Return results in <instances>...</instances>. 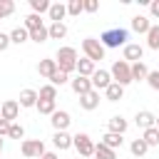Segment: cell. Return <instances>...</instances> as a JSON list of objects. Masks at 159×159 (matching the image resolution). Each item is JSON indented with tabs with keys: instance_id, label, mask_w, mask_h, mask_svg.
Segmentation results:
<instances>
[{
	"instance_id": "cell-1",
	"label": "cell",
	"mask_w": 159,
	"mask_h": 159,
	"mask_svg": "<svg viewBox=\"0 0 159 159\" xmlns=\"http://www.w3.org/2000/svg\"><path fill=\"white\" fill-rule=\"evenodd\" d=\"M77 50L75 47H60L57 50V55H55V62H57V67H60V72H65V75H70V72H77Z\"/></svg>"
},
{
	"instance_id": "cell-2",
	"label": "cell",
	"mask_w": 159,
	"mask_h": 159,
	"mask_svg": "<svg viewBox=\"0 0 159 159\" xmlns=\"http://www.w3.org/2000/svg\"><path fill=\"white\" fill-rule=\"evenodd\" d=\"M127 37H129V32L124 27H107L99 35V42L104 45V50L107 47H124L127 45Z\"/></svg>"
},
{
	"instance_id": "cell-3",
	"label": "cell",
	"mask_w": 159,
	"mask_h": 159,
	"mask_svg": "<svg viewBox=\"0 0 159 159\" xmlns=\"http://www.w3.org/2000/svg\"><path fill=\"white\" fill-rule=\"evenodd\" d=\"M109 75H112V82H117V84L127 87V84L132 82V65H129L127 60H117V62L112 65Z\"/></svg>"
},
{
	"instance_id": "cell-4",
	"label": "cell",
	"mask_w": 159,
	"mask_h": 159,
	"mask_svg": "<svg viewBox=\"0 0 159 159\" xmlns=\"http://www.w3.org/2000/svg\"><path fill=\"white\" fill-rule=\"evenodd\" d=\"M82 50H84V57L92 60V62L104 60V45L99 40H94V37H84L82 40Z\"/></svg>"
},
{
	"instance_id": "cell-5",
	"label": "cell",
	"mask_w": 159,
	"mask_h": 159,
	"mask_svg": "<svg viewBox=\"0 0 159 159\" xmlns=\"http://www.w3.org/2000/svg\"><path fill=\"white\" fill-rule=\"evenodd\" d=\"M72 147L80 152V157H94V142H92V137L89 134H84V132H77L75 137H72Z\"/></svg>"
},
{
	"instance_id": "cell-6",
	"label": "cell",
	"mask_w": 159,
	"mask_h": 159,
	"mask_svg": "<svg viewBox=\"0 0 159 159\" xmlns=\"http://www.w3.org/2000/svg\"><path fill=\"white\" fill-rule=\"evenodd\" d=\"M20 149H22V157H27V159H42V154H45L42 139H25Z\"/></svg>"
},
{
	"instance_id": "cell-7",
	"label": "cell",
	"mask_w": 159,
	"mask_h": 159,
	"mask_svg": "<svg viewBox=\"0 0 159 159\" xmlns=\"http://www.w3.org/2000/svg\"><path fill=\"white\" fill-rule=\"evenodd\" d=\"M17 114H20V102H17V99H5V102L0 104V117H2V119L15 122Z\"/></svg>"
},
{
	"instance_id": "cell-8",
	"label": "cell",
	"mask_w": 159,
	"mask_h": 159,
	"mask_svg": "<svg viewBox=\"0 0 159 159\" xmlns=\"http://www.w3.org/2000/svg\"><path fill=\"white\" fill-rule=\"evenodd\" d=\"M142 57H144V47L142 45H137V42H127L124 45V60L127 62H142Z\"/></svg>"
},
{
	"instance_id": "cell-9",
	"label": "cell",
	"mask_w": 159,
	"mask_h": 159,
	"mask_svg": "<svg viewBox=\"0 0 159 159\" xmlns=\"http://www.w3.org/2000/svg\"><path fill=\"white\" fill-rule=\"evenodd\" d=\"M92 80V87L99 92V89H107L109 84H112V75L107 72V70H94V75L89 77Z\"/></svg>"
},
{
	"instance_id": "cell-10",
	"label": "cell",
	"mask_w": 159,
	"mask_h": 159,
	"mask_svg": "<svg viewBox=\"0 0 159 159\" xmlns=\"http://www.w3.org/2000/svg\"><path fill=\"white\" fill-rule=\"evenodd\" d=\"M50 122H52V127H55V132H67V127H70V112H65V109H57L52 117H50Z\"/></svg>"
},
{
	"instance_id": "cell-11",
	"label": "cell",
	"mask_w": 159,
	"mask_h": 159,
	"mask_svg": "<svg viewBox=\"0 0 159 159\" xmlns=\"http://www.w3.org/2000/svg\"><path fill=\"white\" fill-rule=\"evenodd\" d=\"M70 84H72V89H75V92H77L80 97L94 89V87H92V80H89V77H80V75H77L75 80H70Z\"/></svg>"
},
{
	"instance_id": "cell-12",
	"label": "cell",
	"mask_w": 159,
	"mask_h": 159,
	"mask_svg": "<svg viewBox=\"0 0 159 159\" xmlns=\"http://www.w3.org/2000/svg\"><path fill=\"white\" fill-rule=\"evenodd\" d=\"M80 107H82V109H87V112L97 109V107H99V92H97V89H92V92L82 94V97H80Z\"/></svg>"
},
{
	"instance_id": "cell-13",
	"label": "cell",
	"mask_w": 159,
	"mask_h": 159,
	"mask_svg": "<svg viewBox=\"0 0 159 159\" xmlns=\"http://www.w3.org/2000/svg\"><path fill=\"white\" fill-rule=\"evenodd\" d=\"M134 122H137V127H142V129H152V127H157V117H154L152 112H147V109L137 112Z\"/></svg>"
},
{
	"instance_id": "cell-14",
	"label": "cell",
	"mask_w": 159,
	"mask_h": 159,
	"mask_svg": "<svg viewBox=\"0 0 159 159\" xmlns=\"http://www.w3.org/2000/svg\"><path fill=\"white\" fill-rule=\"evenodd\" d=\"M149 27H152V22H149V17H147V15H134V17H132V30H134V32L147 35V32H149Z\"/></svg>"
},
{
	"instance_id": "cell-15",
	"label": "cell",
	"mask_w": 159,
	"mask_h": 159,
	"mask_svg": "<svg viewBox=\"0 0 159 159\" xmlns=\"http://www.w3.org/2000/svg\"><path fill=\"white\" fill-rule=\"evenodd\" d=\"M47 15H50V20H52V22H62V20L67 17V5H62V2H52Z\"/></svg>"
},
{
	"instance_id": "cell-16",
	"label": "cell",
	"mask_w": 159,
	"mask_h": 159,
	"mask_svg": "<svg viewBox=\"0 0 159 159\" xmlns=\"http://www.w3.org/2000/svg\"><path fill=\"white\" fill-rule=\"evenodd\" d=\"M40 102V94L35 89H22L20 92V107H37Z\"/></svg>"
},
{
	"instance_id": "cell-17",
	"label": "cell",
	"mask_w": 159,
	"mask_h": 159,
	"mask_svg": "<svg viewBox=\"0 0 159 159\" xmlns=\"http://www.w3.org/2000/svg\"><path fill=\"white\" fill-rule=\"evenodd\" d=\"M52 144H55L60 152H65V149L72 147V137H70L67 132H55V134H52Z\"/></svg>"
},
{
	"instance_id": "cell-18",
	"label": "cell",
	"mask_w": 159,
	"mask_h": 159,
	"mask_svg": "<svg viewBox=\"0 0 159 159\" xmlns=\"http://www.w3.org/2000/svg\"><path fill=\"white\" fill-rule=\"evenodd\" d=\"M94 62L92 60H87V57H82V60H77V75L80 77H92L94 75Z\"/></svg>"
},
{
	"instance_id": "cell-19",
	"label": "cell",
	"mask_w": 159,
	"mask_h": 159,
	"mask_svg": "<svg viewBox=\"0 0 159 159\" xmlns=\"http://www.w3.org/2000/svg\"><path fill=\"white\" fill-rule=\"evenodd\" d=\"M57 70H60V67H57V62H55V60H40V65H37V72H40L42 77H47V80H50Z\"/></svg>"
},
{
	"instance_id": "cell-20",
	"label": "cell",
	"mask_w": 159,
	"mask_h": 159,
	"mask_svg": "<svg viewBox=\"0 0 159 159\" xmlns=\"http://www.w3.org/2000/svg\"><path fill=\"white\" fill-rule=\"evenodd\" d=\"M147 77H149V67L144 65V62H134L132 65V82H147Z\"/></svg>"
},
{
	"instance_id": "cell-21",
	"label": "cell",
	"mask_w": 159,
	"mask_h": 159,
	"mask_svg": "<svg viewBox=\"0 0 159 159\" xmlns=\"http://www.w3.org/2000/svg\"><path fill=\"white\" fill-rule=\"evenodd\" d=\"M104 97H107L109 102H119V99L124 97V87H122V84H117V82H112V84L104 89Z\"/></svg>"
},
{
	"instance_id": "cell-22",
	"label": "cell",
	"mask_w": 159,
	"mask_h": 159,
	"mask_svg": "<svg viewBox=\"0 0 159 159\" xmlns=\"http://www.w3.org/2000/svg\"><path fill=\"white\" fill-rule=\"evenodd\" d=\"M102 144H104V147H109V149H114V152H117V149H119V147H122V144H124V139H122V134H114V132H107V134H104V137H102Z\"/></svg>"
},
{
	"instance_id": "cell-23",
	"label": "cell",
	"mask_w": 159,
	"mask_h": 159,
	"mask_svg": "<svg viewBox=\"0 0 159 159\" xmlns=\"http://www.w3.org/2000/svg\"><path fill=\"white\" fill-rule=\"evenodd\" d=\"M109 132H114V134H124V132H127V119H124L122 114H114V117L109 119Z\"/></svg>"
},
{
	"instance_id": "cell-24",
	"label": "cell",
	"mask_w": 159,
	"mask_h": 159,
	"mask_svg": "<svg viewBox=\"0 0 159 159\" xmlns=\"http://www.w3.org/2000/svg\"><path fill=\"white\" fill-rule=\"evenodd\" d=\"M47 32H50V40H62V37L67 35V25H65V22H52V25L47 27Z\"/></svg>"
},
{
	"instance_id": "cell-25",
	"label": "cell",
	"mask_w": 159,
	"mask_h": 159,
	"mask_svg": "<svg viewBox=\"0 0 159 159\" xmlns=\"http://www.w3.org/2000/svg\"><path fill=\"white\" fill-rule=\"evenodd\" d=\"M94 159H117V152L114 149H109V147H104L102 142L94 147Z\"/></svg>"
},
{
	"instance_id": "cell-26",
	"label": "cell",
	"mask_w": 159,
	"mask_h": 159,
	"mask_svg": "<svg viewBox=\"0 0 159 159\" xmlns=\"http://www.w3.org/2000/svg\"><path fill=\"white\" fill-rule=\"evenodd\" d=\"M147 47L149 50H159V25H152L147 32Z\"/></svg>"
},
{
	"instance_id": "cell-27",
	"label": "cell",
	"mask_w": 159,
	"mask_h": 159,
	"mask_svg": "<svg viewBox=\"0 0 159 159\" xmlns=\"http://www.w3.org/2000/svg\"><path fill=\"white\" fill-rule=\"evenodd\" d=\"M40 27H42V17L35 15V12H30V15L25 17V30L32 32V30H40Z\"/></svg>"
},
{
	"instance_id": "cell-28",
	"label": "cell",
	"mask_w": 159,
	"mask_h": 159,
	"mask_svg": "<svg viewBox=\"0 0 159 159\" xmlns=\"http://www.w3.org/2000/svg\"><path fill=\"white\" fill-rule=\"evenodd\" d=\"M25 40H30V32H27L25 27H15V30L10 32V42H15V45H22Z\"/></svg>"
},
{
	"instance_id": "cell-29",
	"label": "cell",
	"mask_w": 159,
	"mask_h": 159,
	"mask_svg": "<svg viewBox=\"0 0 159 159\" xmlns=\"http://www.w3.org/2000/svg\"><path fill=\"white\" fill-rule=\"evenodd\" d=\"M142 139H144L149 147H159V129H157V127H152V129H144Z\"/></svg>"
},
{
	"instance_id": "cell-30",
	"label": "cell",
	"mask_w": 159,
	"mask_h": 159,
	"mask_svg": "<svg viewBox=\"0 0 159 159\" xmlns=\"http://www.w3.org/2000/svg\"><path fill=\"white\" fill-rule=\"evenodd\" d=\"M40 99H47V102H55V97H57V87L55 84H45V87H40Z\"/></svg>"
},
{
	"instance_id": "cell-31",
	"label": "cell",
	"mask_w": 159,
	"mask_h": 159,
	"mask_svg": "<svg viewBox=\"0 0 159 159\" xmlns=\"http://www.w3.org/2000/svg\"><path fill=\"white\" fill-rule=\"evenodd\" d=\"M129 149H132V154H134V157H144V154H147V149H149V144H147L144 139H134V142L129 144Z\"/></svg>"
},
{
	"instance_id": "cell-32",
	"label": "cell",
	"mask_w": 159,
	"mask_h": 159,
	"mask_svg": "<svg viewBox=\"0 0 159 159\" xmlns=\"http://www.w3.org/2000/svg\"><path fill=\"white\" fill-rule=\"evenodd\" d=\"M30 7L35 15H42V12H50V2L47 0H30Z\"/></svg>"
},
{
	"instance_id": "cell-33",
	"label": "cell",
	"mask_w": 159,
	"mask_h": 159,
	"mask_svg": "<svg viewBox=\"0 0 159 159\" xmlns=\"http://www.w3.org/2000/svg\"><path fill=\"white\" fill-rule=\"evenodd\" d=\"M12 12H15V2L12 0H0V20L10 17Z\"/></svg>"
},
{
	"instance_id": "cell-34",
	"label": "cell",
	"mask_w": 159,
	"mask_h": 159,
	"mask_svg": "<svg viewBox=\"0 0 159 159\" xmlns=\"http://www.w3.org/2000/svg\"><path fill=\"white\" fill-rule=\"evenodd\" d=\"M30 40H35V42H47V40H50V32H47V27L42 25L40 30H32V32H30Z\"/></svg>"
},
{
	"instance_id": "cell-35",
	"label": "cell",
	"mask_w": 159,
	"mask_h": 159,
	"mask_svg": "<svg viewBox=\"0 0 159 159\" xmlns=\"http://www.w3.org/2000/svg\"><path fill=\"white\" fill-rule=\"evenodd\" d=\"M37 112H40V114H50V117H52V114H55L57 109H55V102L40 99V102H37Z\"/></svg>"
},
{
	"instance_id": "cell-36",
	"label": "cell",
	"mask_w": 159,
	"mask_h": 159,
	"mask_svg": "<svg viewBox=\"0 0 159 159\" xmlns=\"http://www.w3.org/2000/svg\"><path fill=\"white\" fill-rule=\"evenodd\" d=\"M84 10V0H70L67 2V15H80Z\"/></svg>"
},
{
	"instance_id": "cell-37",
	"label": "cell",
	"mask_w": 159,
	"mask_h": 159,
	"mask_svg": "<svg viewBox=\"0 0 159 159\" xmlns=\"http://www.w3.org/2000/svg\"><path fill=\"white\" fill-rule=\"evenodd\" d=\"M65 82H70V77H67L65 72H60V70H57V72L50 77V84H55V87H62Z\"/></svg>"
},
{
	"instance_id": "cell-38",
	"label": "cell",
	"mask_w": 159,
	"mask_h": 159,
	"mask_svg": "<svg viewBox=\"0 0 159 159\" xmlns=\"http://www.w3.org/2000/svg\"><path fill=\"white\" fill-rule=\"evenodd\" d=\"M147 84H149L154 92H159V70H152V72H149V77H147Z\"/></svg>"
},
{
	"instance_id": "cell-39",
	"label": "cell",
	"mask_w": 159,
	"mask_h": 159,
	"mask_svg": "<svg viewBox=\"0 0 159 159\" xmlns=\"http://www.w3.org/2000/svg\"><path fill=\"white\" fill-rule=\"evenodd\" d=\"M7 137H12V139H22V137H25L22 124H15V122H12V124H10V134H7Z\"/></svg>"
},
{
	"instance_id": "cell-40",
	"label": "cell",
	"mask_w": 159,
	"mask_h": 159,
	"mask_svg": "<svg viewBox=\"0 0 159 159\" xmlns=\"http://www.w3.org/2000/svg\"><path fill=\"white\" fill-rule=\"evenodd\" d=\"M97 10H99L97 0H84V12H97Z\"/></svg>"
},
{
	"instance_id": "cell-41",
	"label": "cell",
	"mask_w": 159,
	"mask_h": 159,
	"mask_svg": "<svg viewBox=\"0 0 159 159\" xmlns=\"http://www.w3.org/2000/svg\"><path fill=\"white\" fill-rule=\"evenodd\" d=\"M12 42H10V35H5V32H0V52H5L7 47H10Z\"/></svg>"
},
{
	"instance_id": "cell-42",
	"label": "cell",
	"mask_w": 159,
	"mask_h": 159,
	"mask_svg": "<svg viewBox=\"0 0 159 159\" xmlns=\"http://www.w3.org/2000/svg\"><path fill=\"white\" fill-rule=\"evenodd\" d=\"M10 124H12V122H7V119L0 117V137H2V134H10Z\"/></svg>"
},
{
	"instance_id": "cell-43",
	"label": "cell",
	"mask_w": 159,
	"mask_h": 159,
	"mask_svg": "<svg viewBox=\"0 0 159 159\" xmlns=\"http://www.w3.org/2000/svg\"><path fill=\"white\" fill-rule=\"evenodd\" d=\"M149 12H152L154 17H159V0H152V2H149Z\"/></svg>"
},
{
	"instance_id": "cell-44",
	"label": "cell",
	"mask_w": 159,
	"mask_h": 159,
	"mask_svg": "<svg viewBox=\"0 0 159 159\" xmlns=\"http://www.w3.org/2000/svg\"><path fill=\"white\" fill-rule=\"evenodd\" d=\"M42 159H57V154H55V152H45V154H42Z\"/></svg>"
},
{
	"instance_id": "cell-45",
	"label": "cell",
	"mask_w": 159,
	"mask_h": 159,
	"mask_svg": "<svg viewBox=\"0 0 159 159\" xmlns=\"http://www.w3.org/2000/svg\"><path fill=\"white\" fill-rule=\"evenodd\" d=\"M0 152H2V139H0Z\"/></svg>"
},
{
	"instance_id": "cell-46",
	"label": "cell",
	"mask_w": 159,
	"mask_h": 159,
	"mask_svg": "<svg viewBox=\"0 0 159 159\" xmlns=\"http://www.w3.org/2000/svg\"><path fill=\"white\" fill-rule=\"evenodd\" d=\"M157 129H159V117H157Z\"/></svg>"
}]
</instances>
